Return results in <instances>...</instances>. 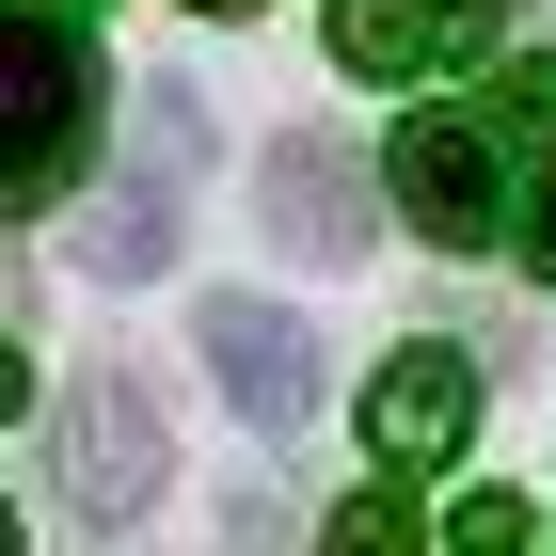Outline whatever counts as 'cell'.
<instances>
[{
    "instance_id": "6da1fadb",
    "label": "cell",
    "mask_w": 556,
    "mask_h": 556,
    "mask_svg": "<svg viewBox=\"0 0 556 556\" xmlns=\"http://www.w3.org/2000/svg\"><path fill=\"white\" fill-rule=\"evenodd\" d=\"M96 143V48L33 0H0V223H33Z\"/></svg>"
},
{
    "instance_id": "277c9868",
    "label": "cell",
    "mask_w": 556,
    "mask_h": 556,
    "mask_svg": "<svg viewBox=\"0 0 556 556\" xmlns=\"http://www.w3.org/2000/svg\"><path fill=\"white\" fill-rule=\"evenodd\" d=\"M191 350H207V382H223V414H239V429H302V414H318V350H302V318H287V302L207 287Z\"/></svg>"
},
{
    "instance_id": "8992f818",
    "label": "cell",
    "mask_w": 556,
    "mask_h": 556,
    "mask_svg": "<svg viewBox=\"0 0 556 556\" xmlns=\"http://www.w3.org/2000/svg\"><path fill=\"white\" fill-rule=\"evenodd\" d=\"M462 429H477V366L445 334H414L382 382H366V445H382V462H445Z\"/></svg>"
},
{
    "instance_id": "7c38bea8",
    "label": "cell",
    "mask_w": 556,
    "mask_h": 556,
    "mask_svg": "<svg viewBox=\"0 0 556 556\" xmlns=\"http://www.w3.org/2000/svg\"><path fill=\"white\" fill-rule=\"evenodd\" d=\"M33 16H96V0H33Z\"/></svg>"
},
{
    "instance_id": "9c48e42d",
    "label": "cell",
    "mask_w": 556,
    "mask_h": 556,
    "mask_svg": "<svg viewBox=\"0 0 556 556\" xmlns=\"http://www.w3.org/2000/svg\"><path fill=\"white\" fill-rule=\"evenodd\" d=\"M509 112L541 128V207H525V255L556 270V64H525V80H509Z\"/></svg>"
},
{
    "instance_id": "4fadbf2b",
    "label": "cell",
    "mask_w": 556,
    "mask_h": 556,
    "mask_svg": "<svg viewBox=\"0 0 556 556\" xmlns=\"http://www.w3.org/2000/svg\"><path fill=\"white\" fill-rule=\"evenodd\" d=\"M191 16H239V0H191Z\"/></svg>"
},
{
    "instance_id": "7a4b0ae2",
    "label": "cell",
    "mask_w": 556,
    "mask_h": 556,
    "mask_svg": "<svg viewBox=\"0 0 556 556\" xmlns=\"http://www.w3.org/2000/svg\"><path fill=\"white\" fill-rule=\"evenodd\" d=\"M382 207L414 223V239H445V255L509 239V143L477 128V112H414V128L382 143Z\"/></svg>"
},
{
    "instance_id": "5b68a950",
    "label": "cell",
    "mask_w": 556,
    "mask_h": 556,
    "mask_svg": "<svg viewBox=\"0 0 556 556\" xmlns=\"http://www.w3.org/2000/svg\"><path fill=\"white\" fill-rule=\"evenodd\" d=\"M270 239H287L302 270H350L366 239H382V175L350 160L334 128H287L270 143Z\"/></svg>"
},
{
    "instance_id": "52a82bcc",
    "label": "cell",
    "mask_w": 556,
    "mask_h": 556,
    "mask_svg": "<svg viewBox=\"0 0 556 556\" xmlns=\"http://www.w3.org/2000/svg\"><path fill=\"white\" fill-rule=\"evenodd\" d=\"M350 80H414L429 48H445V0H334V33H318Z\"/></svg>"
},
{
    "instance_id": "8fae6325",
    "label": "cell",
    "mask_w": 556,
    "mask_h": 556,
    "mask_svg": "<svg viewBox=\"0 0 556 556\" xmlns=\"http://www.w3.org/2000/svg\"><path fill=\"white\" fill-rule=\"evenodd\" d=\"M16 397H33V366H16V350H0V414H16Z\"/></svg>"
},
{
    "instance_id": "5bb4252c",
    "label": "cell",
    "mask_w": 556,
    "mask_h": 556,
    "mask_svg": "<svg viewBox=\"0 0 556 556\" xmlns=\"http://www.w3.org/2000/svg\"><path fill=\"white\" fill-rule=\"evenodd\" d=\"M0 556H16V525H0Z\"/></svg>"
},
{
    "instance_id": "ba28073f",
    "label": "cell",
    "mask_w": 556,
    "mask_h": 556,
    "mask_svg": "<svg viewBox=\"0 0 556 556\" xmlns=\"http://www.w3.org/2000/svg\"><path fill=\"white\" fill-rule=\"evenodd\" d=\"M318 556H429V525L397 509V493H350V509L318 525Z\"/></svg>"
},
{
    "instance_id": "3957f363",
    "label": "cell",
    "mask_w": 556,
    "mask_h": 556,
    "mask_svg": "<svg viewBox=\"0 0 556 556\" xmlns=\"http://www.w3.org/2000/svg\"><path fill=\"white\" fill-rule=\"evenodd\" d=\"M64 509H80L96 541L160 509V397H143L128 366H96V382L64 397Z\"/></svg>"
},
{
    "instance_id": "30bf717a",
    "label": "cell",
    "mask_w": 556,
    "mask_h": 556,
    "mask_svg": "<svg viewBox=\"0 0 556 556\" xmlns=\"http://www.w3.org/2000/svg\"><path fill=\"white\" fill-rule=\"evenodd\" d=\"M525 541H541L525 493H462V509H445V556H525Z\"/></svg>"
}]
</instances>
